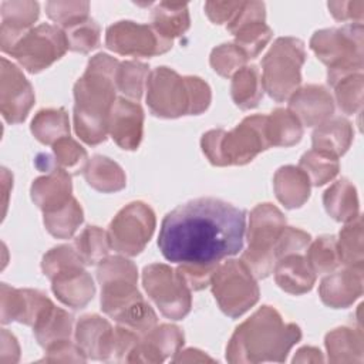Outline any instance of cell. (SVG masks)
Wrapping results in <instances>:
<instances>
[{
  "mask_svg": "<svg viewBox=\"0 0 364 364\" xmlns=\"http://www.w3.org/2000/svg\"><path fill=\"white\" fill-rule=\"evenodd\" d=\"M262 75L256 65H245L232 77L230 95L240 109L257 107L263 97Z\"/></svg>",
  "mask_w": 364,
  "mask_h": 364,
  "instance_id": "33",
  "label": "cell"
},
{
  "mask_svg": "<svg viewBox=\"0 0 364 364\" xmlns=\"http://www.w3.org/2000/svg\"><path fill=\"white\" fill-rule=\"evenodd\" d=\"M286 228V218L272 203H259L249 216L247 249L242 253V262L256 279H264L273 273L276 263L274 246Z\"/></svg>",
  "mask_w": 364,
  "mask_h": 364,
  "instance_id": "8",
  "label": "cell"
},
{
  "mask_svg": "<svg viewBox=\"0 0 364 364\" xmlns=\"http://www.w3.org/2000/svg\"><path fill=\"white\" fill-rule=\"evenodd\" d=\"M105 46L121 55L152 57L172 48V41L161 37L152 26L122 20L105 31Z\"/></svg>",
  "mask_w": 364,
  "mask_h": 364,
  "instance_id": "14",
  "label": "cell"
},
{
  "mask_svg": "<svg viewBox=\"0 0 364 364\" xmlns=\"http://www.w3.org/2000/svg\"><path fill=\"white\" fill-rule=\"evenodd\" d=\"M209 61L219 75L229 78L245 67L247 57L235 43H225L212 50Z\"/></svg>",
  "mask_w": 364,
  "mask_h": 364,
  "instance_id": "45",
  "label": "cell"
},
{
  "mask_svg": "<svg viewBox=\"0 0 364 364\" xmlns=\"http://www.w3.org/2000/svg\"><path fill=\"white\" fill-rule=\"evenodd\" d=\"M273 273L277 286L290 294H304L316 283V274L303 253H289L279 257Z\"/></svg>",
  "mask_w": 364,
  "mask_h": 364,
  "instance_id": "25",
  "label": "cell"
},
{
  "mask_svg": "<svg viewBox=\"0 0 364 364\" xmlns=\"http://www.w3.org/2000/svg\"><path fill=\"white\" fill-rule=\"evenodd\" d=\"M210 100V88L199 77H182L169 67H158L148 75L146 104L155 117L199 115L208 109Z\"/></svg>",
  "mask_w": 364,
  "mask_h": 364,
  "instance_id": "5",
  "label": "cell"
},
{
  "mask_svg": "<svg viewBox=\"0 0 364 364\" xmlns=\"http://www.w3.org/2000/svg\"><path fill=\"white\" fill-rule=\"evenodd\" d=\"M20 357V347L13 334H10L6 328L1 330V363H16Z\"/></svg>",
  "mask_w": 364,
  "mask_h": 364,
  "instance_id": "53",
  "label": "cell"
},
{
  "mask_svg": "<svg viewBox=\"0 0 364 364\" xmlns=\"http://www.w3.org/2000/svg\"><path fill=\"white\" fill-rule=\"evenodd\" d=\"M300 338L297 324L284 323L276 309L262 306L236 327L226 347V360L233 364L283 363Z\"/></svg>",
  "mask_w": 364,
  "mask_h": 364,
  "instance_id": "3",
  "label": "cell"
},
{
  "mask_svg": "<svg viewBox=\"0 0 364 364\" xmlns=\"http://www.w3.org/2000/svg\"><path fill=\"white\" fill-rule=\"evenodd\" d=\"M119 61L100 53L88 61L74 85V128L81 141L98 145L107 139L109 117L117 101L115 75Z\"/></svg>",
  "mask_w": 364,
  "mask_h": 364,
  "instance_id": "2",
  "label": "cell"
},
{
  "mask_svg": "<svg viewBox=\"0 0 364 364\" xmlns=\"http://www.w3.org/2000/svg\"><path fill=\"white\" fill-rule=\"evenodd\" d=\"M33 328L38 344L46 348L55 341L70 338L73 330V316L65 310L50 304L38 316Z\"/></svg>",
  "mask_w": 364,
  "mask_h": 364,
  "instance_id": "32",
  "label": "cell"
},
{
  "mask_svg": "<svg viewBox=\"0 0 364 364\" xmlns=\"http://www.w3.org/2000/svg\"><path fill=\"white\" fill-rule=\"evenodd\" d=\"M294 363H323V355L318 348L303 347L293 358Z\"/></svg>",
  "mask_w": 364,
  "mask_h": 364,
  "instance_id": "55",
  "label": "cell"
},
{
  "mask_svg": "<svg viewBox=\"0 0 364 364\" xmlns=\"http://www.w3.org/2000/svg\"><path fill=\"white\" fill-rule=\"evenodd\" d=\"M270 146H291L301 139L303 125L289 108H276L266 119Z\"/></svg>",
  "mask_w": 364,
  "mask_h": 364,
  "instance_id": "34",
  "label": "cell"
},
{
  "mask_svg": "<svg viewBox=\"0 0 364 364\" xmlns=\"http://www.w3.org/2000/svg\"><path fill=\"white\" fill-rule=\"evenodd\" d=\"M321 301L331 309H346L363 294V263L346 264L344 269L326 276L320 286Z\"/></svg>",
  "mask_w": 364,
  "mask_h": 364,
  "instance_id": "19",
  "label": "cell"
},
{
  "mask_svg": "<svg viewBox=\"0 0 364 364\" xmlns=\"http://www.w3.org/2000/svg\"><path fill=\"white\" fill-rule=\"evenodd\" d=\"M363 36L364 28L360 23L323 28L311 36L310 48L328 67L327 81L330 85L343 77L363 71Z\"/></svg>",
  "mask_w": 364,
  "mask_h": 364,
  "instance_id": "7",
  "label": "cell"
},
{
  "mask_svg": "<svg viewBox=\"0 0 364 364\" xmlns=\"http://www.w3.org/2000/svg\"><path fill=\"white\" fill-rule=\"evenodd\" d=\"M13 186V176L9 173L6 168L1 169V189H3V215H6V206H7V196H9V188Z\"/></svg>",
  "mask_w": 364,
  "mask_h": 364,
  "instance_id": "56",
  "label": "cell"
},
{
  "mask_svg": "<svg viewBox=\"0 0 364 364\" xmlns=\"http://www.w3.org/2000/svg\"><path fill=\"white\" fill-rule=\"evenodd\" d=\"M84 176L91 188L104 193L121 191L127 183L122 168L112 159L102 155H94L90 159L84 171Z\"/></svg>",
  "mask_w": 364,
  "mask_h": 364,
  "instance_id": "31",
  "label": "cell"
},
{
  "mask_svg": "<svg viewBox=\"0 0 364 364\" xmlns=\"http://www.w3.org/2000/svg\"><path fill=\"white\" fill-rule=\"evenodd\" d=\"M219 263L213 264H179L176 267L178 273L183 277L191 290H202L210 284V279Z\"/></svg>",
  "mask_w": 364,
  "mask_h": 364,
  "instance_id": "50",
  "label": "cell"
},
{
  "mask_svg": "<svg viewBox=\"0 0 364 364\" xmlns=\"http://www.w3.org/2000/svg\"><path fill=\"white\" fill-rule=\"evenodd\" d=\"M75 341L92 360H111L114 328L98 314L82 316L75 327Z\"/></svg>",
  "mask_w": 364,
  "mask_h": 364,
  "instance_id": "22",
  "label": "cell"
},
{
  "mask_svg": "<svg viewBox=\"0 0 364 364\" xmlns=\"http://www.w3.org/2000/svg\"><path fill=\"white\" fill-rule=\"evenodd\" d=\"M326 212L337 222H350L360 215L358 196L354 185L343 178L334 182L323 195Z\"/></svg>",
  "mask_w": 364,
  "mask_h": 364,
  "instance_id": "29",
  "label": "cell"
},
{
  "mask_svg": "<svg viewBox=\"0 0 364 364\" xmlns=\"http://www.w3.org/2000/svg\"><path fill=\"white\" fill-rule=\"evenodd\" d=\"M336 100L338 108L347 114L353 115L361 112L363 108V90H364V75L363 73H354L338 80L334 85Z\"/></svg>",
  "mask_w": 364,
  "mask_h": 364,
  "instance_id": "44",
  "label": "cell"
},
{
  "mask_svg": "<svg viewBox=\"0 0 364 364\" xmlns=\"http://www.w3.org/2000/svg\"><path fill=\"white\" fill-rule=\"evenodd\" d=\"M246 212L216 198H198L162 219L158 246L178 264H213L243 247Z\"/></svg>",
  "mask_w": 364,
  "mask_h": 364,
  "instance_id": "1",
  "label": "cell"
},
{
  "mask_svg": "<svg viewBox=\"0 0 364 364\" xmlns=\"http://www.w3.org/2000/svg\"><path fill=\"white\" fill-rule=\"evenodd\" d=\"M34 138L46 145H54L58 139L70 135V119L64 108L40 109L30 127Z\"/></svg>",
  "mask_w": 364,
  "mask_h": 364,
  "instance_id": "35",
  "label": "cell"
},
{
  "mask_svg": "<svg viewBox=\"0 0 364 364\" xmlns=\"http://www.w3.org/2000/svg\"><path fill=\"white\" fill-rule=\"evenodd\" d=\"M75 250L85 264L102 262L109 252L108 233L98 226H87L74 242Z\"/></svg>",
  "mask_w": 364,
  "mask_h": 364,
  "instance_id": "39",
  "label": "cell"
},
{
  "mask_svg": "<svg viewBox=\"0 0 364 364\" xmlns=\"http://www.w3.org/2000/svg\"><path fill=\"white\" fill-rule=\"evenodd\" d=\"M210 286L220 310L232 318L246 313L260 296L256 277L242 260L236 259L219 263L210 279Z\"/></svg>",
  "mask_w": 364,
  "mask_h": 364,
  "instance_id": "10",
  "label": "cell"
},
{
  "mask_svg": "<svg viewBox=\"0 0 364 364\" xmlns=\"http://www.w3.org/2000/svg\"><path fill=\"white\" fill-rule=\"evenodd\" d=\"M183 346V333L173 324L154 326L139 337L129 353L128 363H162L171 354H176Z\"/></svg>",
  "mask_w": 364,
  "mask_h": 364,
  "instance_id": "17",
  "label": "cell"
},
{
  "mask_svg": "<svg viewBox=\"0 0 364 364\" xmlns=\"http://www.w3.org/2000/svg\"><path fill=\"white\" fill-rule=\"evenodd\" d=\"M84 264V262L68 264L50 277L53 293L63 304L73 309L85 307L95 294L94 282Z\"/></svg>",
  "mask_w": 364,
  "mask_h": 364,
  "instance_id": "18",
  "label": "cell"
},
{
  "mask_svg": "<svg viewBox=\"0 0 364 364\" xmlns=\"http://www.w3.org/2000/svg\"><path fill=\"white\" fill-rule=\"evenodd\" d=\"M340 260L344 264L363 263V218L358 215L340 230L338 240Z\"/></svg>",
  "mask_w": 364,
  "mask_h": 364,
  "instance_id": "43",
  "label": "cell"
},
{
  "mask_svg": "<svg viewBox=\"0 0 364 364\" xmlns=\"http://www.w3.org/2000/svg\"><path fill=\"white\" fill-rule=\"evenodd\" d=\"M310 242H311V237L307 232L297 228L286 226L282 230L274 246L276 260L289 253H304Z\"/></svg>",
  "mask_w": 364,
  "mask_h": 364,
  "instance_id": "48",
  "label": "cell"
},
{
  "mask_svg": "<svg viewBox=\"0 0 364 364\" xmlns=\"http://www.w3.org/2000/svg\"><path fill=\"white\" fill-rule=\"evenodd\" d=\"M71 175L55 166L44 176L34 179L31 183V200L43 212H51L65 205L71 196Z\"/></svg>",
  "mask_w": 364,
  "mask_h": 364,
  "instance_id": "24",
  "label": "cell"
},
{
  "mask_svg": "<svg viewBox=\"0 0 364 364\" xmlns=\"http://www.w3.org/2000/svg\"><path fill=\"white\" fill-rule=\"evenodd\" d=\"M299 168L307 175L314 186H321L330 182L340 171L338 158L318 149H310L300 158Z\"/></svg>",
  "mask_w": 364,
  "mask_h": 364,
  "instance_id": "37",
  "label": "cell"
},
{
  "mask_svg": "<svg viewBox=\"0 0 364 364\" xmlns=\"http://www.w3.org/2000/svg\"><path fill=\"white\" fill-rule=\"evenodd\" d=\"M353 136L354 132L348 119L343 117L328 118L313 132V149L324 151L338 158L347 152L353 142Z\"/></svg>",
  "mask_w": 364,
  "mask_h": 364,
  "instance_id": "27",
  "label": "cell"
},
{
  "mask_svg": "<svg viewBox=\"0 0 364 364\" xmlns=\"http://www.w3.org/2000/svg\"><path fill=\"white\" fill-rule=\"evenodd\" d=\"M267 115L246 117L230 131L210 129L202 135L200 146L210 164L216 166L246 165L270 146L266 134Z\"/></svg>",
  "mask_w": 364,
  "mask_h": 364,
  "instance_id": "6",
  "label": "cell"
},
{
  "mask_svg": "<svg viewBox=\"0 0 364 364\" xmlns=\"http://www.w3.org/2000/svg\"><path fill=\"white\" fill-rule=\"evenodd\" d=\"M289 109L296 115L301 125L318 127L331 118L334 100L330 91L320 84H307L297 88L289 97Z\"/></svg>",
  "mask_w": 364,
  "mask_h": 364,
  "instance_id": "20",
  "label": "cell"
},
{
  "mask_svg": "<svg viewBox=\"0 0 364 364\" xmlns=\"http://www.w3.org/2000/svg\"><path fill=\"white\" fill-rule=\"evenodd\" d=\"M53 152L57 166L64 169L70 175L84 173L90 162L85 149L70 135L58 139L53 145Z\"/></svg>",
  "mask_w": 364,
  "mask_h": 364,
  "instance_id": "42",
  "label": "cell"
},
{
  "mask_svg": "<svg viewBox=\"0 0 364 364\" xmlns=\"http://www.w3.org/2000/svg\"><path fill=\"white\" fill-rule=\"evenodd\" d=\"M149 75V67L141 61H124L119 63L115 75L117 90L124 95L139 101L146 87Z\"/></svg>",
  "mask_w": 364,
  "mask_h": 364,
  "instance_id": "40",
  "label": "cell"
},
{
  "mask_svg": "<svg viewBox=\"0 0 364 364\" xmlns=\"http://www.w3.org/2000/svg\"><path fill=\"white\" fill-rule=\"evenodd\" d=\"M85 353L78 344H73L70 338L60 340L46 347V355L41 361L47 363H84Z\"/></svg>",
  "mask_w": 364,
  "mask_h": 364,
  "instance_id": "49",
  "label": "cell"
},
{
  "mask_svg": "<svg viewBox=\"0 0 364 364\" xmlns=\"http://www.w3.org/2000/svg\"><path fill=\"white\" fill-rule=\"evenodd\" d=\"M144 111L138 102L117 98L111 117L108 134L114 142L127 151H134L142 141Z\"/></svg>",
  "mask_w": 364,
  "mask_h": 364,
  "instance_id": "21",
  "label": "cell"
},
{
  "mask_svg": "<svg viewBox=\"0 0 364 364\" xmlns=\"http://www.w3.org/2000/svg\"><path fill=\"white\" fill-rule=\"evenodd\" d=\"M328 10L336 20L348 21L353 20L355 23L363 21L364 17V1H330Z\"/></svg>",
  "mask_w": 364,
  "mask_h": 364,
  "instance_id": "51",
  "label": "cell"
},
{
  "mask_svg": "<svg viewBox=\"0 0 364 364\" xmlns=\"http://www.w3.org/2000/svg\"><path fill=\"white\" fill-rule=\"evenodd\" d=\"M101 284V309L121 326L146 333L156 324V314L136 289V266L121 256H107L97 267Z\"/></svg>",
  "mask_w": 364,
  "mask_h": 364,
  "instance_id": "4",
  "label": "cell"
},
{
  "mask_svg": "<svg viewBox=\"0 0 364 364\" xmlns=\"http://www.w3.org/2000/svg\"><path fill=\"white\" fill-rule=\"evenodd\" d=\"M90 3L88 1H47V16L61 24L65 28L88 18Z\"/></svg>",
  "mask_w": 364,
  "mask_h": 364,
  "instance_id": "47",
  "label": "cell"
},
{
  "mask_svg": "<svg viewBox=\"0 0 364 364\" xmlns=\"http://www.w3.org/2000/svg\"><path fill=\"white\" fill-rule=\"evenodd\" d=\"M34 98L33 87L21 70L3 57L0 67V111L3 118L9 124L23 122L34 104Z\"/></svg>",
  "mask_w": 364,
  "mask_h": 364,
  "instance_id": "15",
  "label": "cell"
},
{
  "mask_svg": "<svg viewBox=\"0 0 364 364\" xmlns=\"http://www.w3.org/2000/svg\"><path fill=\"white\" fill-rule=\"evenodd\" d=\"M82 208L75 198L51 212H44V226L57 239H68L82 223Z\"/></svg>",
  "mask_w": 364,
  "mask_h": 364,
  "instance_id": "36",
  "label": "cell"
},
{
  "mask_svg": "<svg viewBox=\"0 0 364 364\" xmlns=\"http://www.w3.org/2000/svg\"><path fill=\"white\" fill-rule=\"evenodd\" d=\"M304 257L316 276L331 273L341 263L337 239L330 235L317 237L310 242Z\"/></svg>",
  "mask_w": 364,
  "mask_h": 364,
  "instance_id": "38",
  "label": "cell"
},
{
  "mask_svg": "<svg viewBox=\"0 0 364 364\" xmlns=\"http://www.w3.org/2000/svg\"><path fill=\"white\" fill-rule=\"evenodd\" d=\"M324 344L330 363H361L364 358L361 328H334L327 333Z\"/></svg>",
  "mask_w": 364,
  "mask_h": 364,
  "instance_id": "28",
  "label": "cell"
},
{
  "mask_svg": "<svg viewBox=\"0 0 364 364\" xmlns=\"http://www.w3.org/2000/svg\"><path fill=\"white\" fill-rule=\"evenodd\" d=\"M53 301L41 291L31 289H14L6 283L0 286V317L1 323L11 321L34 326L38 316Z\"/></svg>",
  "mask_w": 364,
  "mask_h": 364,
  "instance_id": "16",
  "label": "cell"
},
{
  "mask_svg": "<svg viewBox=\"0 0 364 364\" xmlns=\"http://www.w3.org/2000/svg\"><path fill=\"white\" fill-rule=\"evenodd\" d=\"M173 363H192V361H215L212 357L206 355L200 350L196 348H186L183 351H178L176 355L172 358Z\"/></svg>",
  "mask_w": 364,
  "mask_h": 364,
  "instance_id": "54",
  "label": "cell"
},
{
  "mask_svg": "<svg viewBox=\"0 0 364 364\" xmlns=\"http://www.w3.org/2000/svg\"><path fill=\"white\" fill-rule=\"evenodd\" d=\"M310 185L307 175L299 166L293 165L279 168L273 178L276 198L287 209L300 208L307 202L310 196Z\"/></svg>",
  "mask_w": 364,
  "mask_h": 364,
  "instance_id": "26",
  "label": "cell"
},
{
  "mask_svg": "<svg viewBox=\"0 0 364 364\" xmlns=\"http://www.w3.org/2000/svg\"><path fill=\"white\" fill-rule=\"evenodd\" d=\"M68 50L65 33L53 24H40L28 30L7 53L28 73L36 74L48 68Z\"/></svg>",
  "mask_w": 364,
  "mask_h": 364,
  "instance_id": "13",
  "label": "cell"
},
{
  "mask_svg": "<svg viewBox=\"0 0 364 364\" xmlns=\"http://www.w3.org/2000/svg\"><path fill=\"white\" fill-rule=\"evenodd\" d=\"M68 48L87 54L100 46V26L92 18H85L64 30Z\"/></svg>",
  "mask_w": 364,
  "mask_h": 364,
  "instance_id": "46",
  "label": "cell"
},
{
  "mask_svg": "<svg viewBox=\"0 0 364 364\" xmlns=\"http://www.w3.org/2000/svg\"><path fill=\"white\" fill-rule=\"evenodd\" d=\"M235 36V44L249 58H255L266 47L272 38V28L264 21L246 23L232 31Z\"/></svg>",
  "mask_w": 364,
  "mask_h": 364,
  "instance_id": "41",
  "label": "cell"
},
{
  "mask_svg": "<svg viewBox=\"0 0 364 364\" xmlns=\"http://www.w3.org/2000/svg\"><path fill=\"white\" fill-rule=\"evenodd\" d=\"M306 50L296 37H279L262 60L263 90L277 102L287 100L301 82Z\"/></svg>",
  "mask_w": 364,
  "mask_h": 364,
  "instance_id": "9",
  "label": "cell"
},
{
  "mask_svg": "<svg viewBox=\"0 0 364 364\" xmlns=\"http://www.w3.org/2000/svg\"><path fill=\"white\" fill-rule=\"evenodd\" d=\"M142 284L149 299L166 318L181 320L191 311V289L176 269L164 263L145 266Z\"/></svg>",
  "mask_w": 364,
  "mask_h": 364,
  "instance_id": "11",
  "label": "cell"
},
{
  "mask_svg": "<svg viewBox=\"0 0 364 364\" xmlns=\"http://www.w3.org/2000/svg\"><path fill=\"white\" fill-rule=\"evenodd\" d=\"M155 213L144 202H131L124 206L108 228L109 245L125 256L139 255L154 235Z\"/></svg>",
  "mask_w": 364,
  "mask_h": 364,
  "instance_id": "12",
  "label": "cell"
},
{
  "mask_svg": "<svg viewBox=\"0 0 364 364\" xmlns=\"http://www.w3.org/2000/svg\"><path fill=\"white\" fill-rule=\"evenodd\" d=\"M243 1H206L205 13L215 24L229 23Z\"/></svg>",
  "mask_w": 364,
  "mask_h": 364,
  "instance_id": "52",
  "label": "cell"
},
{
  "mask_svg": "<svg viewBox=\"0 0 364 364\" xmlns=\"http://www.w3.org/2000/svg\"><path fill=\"white\" fill-rule=\"evenodd\" d=\"M38 17L37 1H3L0 47L9 53L11 47L28 31Z\"/></svg>",
  "mask_w": 364,
  "mask_h": 364,
  "instance_id": "23",
  "label": "cell"
},
{
  "mask_svg": "<svg viewBox=\"0 0 364 364\" xmlns=\"http://www.w3.org/2000/svg\"><path fill=\"white\" fill-rule=\"evenodd\" d=\"M154 30L164 38L172 41L182 36L191 26L186 3H158L151 13Z\"/></svg>",
  "mask_w": 364,
  "mask_h": 364,
  "instance_id": "30",
  "label": "cell"
}]
</instances>
